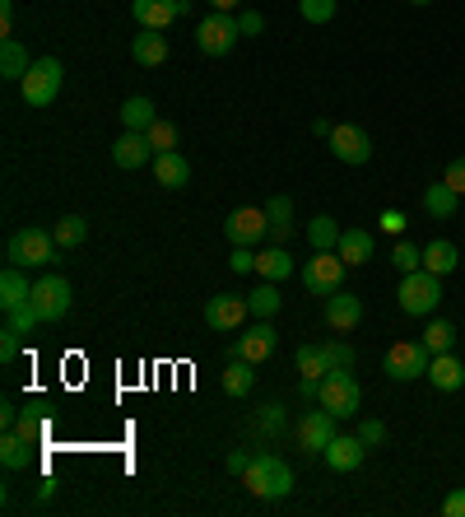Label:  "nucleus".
<instances>
[{"label":"nucleus","mask_w":465,"mask_h":517,"mask_svg":"<svg viewBox=\"0 0 465 517\" xmlns=\"http://www.w3.org/2000/svg\"><path fill=\"white\" fill-rule=\"evenodd\" d=\"M28 299H33V285L24 280V266H5V275H0V308L14 313V308H24Z\"/></svg>","instance_id":"20"},{"label":"nucleus","mask_w":465,"mask_h":517,"mask_svg":"<svg viewBox=\"0 0 465 517\" xmlns=\"http://www.w3.org/2000/svg\"><path fill=\"white\" fill-rule=\"evenodd\" d=\"M293 271V257H289V247H279V243H270L261 257H256V275L261 280H284V275Z\"/></svg>","instance_id":"29"},{"label":"nucleus","mask_w":465,"mask_h":517,"mask_svg":"<svg viewBox=\"0 0 465 517\" xmlns=\"http://www.w3.org/2000/svg\"><path fill=\"white\" fill-rule=\"evenodd\" d=\"M0 462H5V471H28V462H33V443H28L24 434L5 429V438H0Z\"/></svg>","instance_id":"27"},{"label":"nucleus","mask_w":465,"mask_h":517,"mask_svg":"<svg viewBox=\"0 0 465 517\" xmlns=\"http://www.w3.org/2000/svg\"><path fill=\"white\" fill-rule=\"evenodd\" d=\"M424 345H428L433 354H447V350L456 345V327L447 322V317H433V322L424 327Z\"/></svg>","instance_id":"34"},{"label":"nucleus","mask_w":465,"mask_h":517,"mask_svg":"<svg viewBox=\"0 0 465 517\" xmlns=\"http://www.w3.org/2000/svg\"><path fill=\"white\" fill-rule=\"evenodd\" d=\"M456 205H461V196H456L452 187H447V182H433V187L424 191V210L433 219H452L456 215Z\"/></svg>","instance_id":"32"},{"label":"nucleus","mask_w":465,"mask_h":517,"mask_svg":"<svg viewBox=\"0 0 465 517\" xmlns=\"http://www.w3.org/2000/svg\"><path fill=\"white\" fill-rule=\"evenodd\" d=\"M242 485H247L256 499H284V494L293 490V471L275 452H256L252 462H247V471H242Z\"/></svg>","instance_id":"2"},{"label":"nucleus","mask_w":465,"mask_h":517,"mask_svg":"<svg viewBox=\"0 0 465 517\" xmlns=\"http://www.w3.org/2000/svg\"><path fill=\"white\" fill-rule=\"evenodd\" d=\"M298 10H303L307 24H331V19H335V0H298Z\"/></svg>","instance_id":"40"},{"label":"nucleus","mask_w":465,"mask_h":517,"mask_svg":"<svg viewBox=\"0 0 465 517\" xmlns=\"http://www.w3.org/2000/svg\"><path fill=\"white\" fill-rule=\"evenodd\" d=\"M317 406H326L335 420H354V415H363V387H359V378H354V368H345V373H326V378H321Z\"/></svg>","instance_id":"3"},{"label":"nucleus","mask_w":465,"mask_h":517,"mask_svg":"<svg viewBox=\"0 0 465 517\" xmlns=\"http://www.w3.org/2000/svg\"><path fill=\"white\" fill-rule=\"evenodd\" d=\"M400 313H410V317H428V313H438V303H442V275L433 271H410V275H400Z\"/></svg>","instance_id":"5"},{"label":"nucleus","mask_w":465,"mask_h":517,"mask_svg":"<svg viewBox=\"0 0 465 517\" xmlns=\"http://www.w3.org/2000/svg\"><path fill=\"white\" fill-rule=\"evenodd\" d=\"M247 303H252V317H266V322H270V317L279 313V303H284V299H279L275 280H266V285L252 289V299H247Z\"/></svg>","instance_id":"35"},{"label":"nucleus","mask_w":465,"mask_h":517,"mask_svg":"<svg viewBox=\"0 0 465 517\" xmlns=\"http://www.w3.org/2000/svg\"><path fill=\"white\" fill-rule=\"evenodd\" d=\"M224 238L233 247H256L261 238H270V219L266 210H252V205H238L233 215L224 219Z\"/></svg>","instance_id":"11"},{"label":"nucleus","mask_w":465,"mask_h":517,"mask_svg":"<svg viewBox=\"0 0 465 517\" xmlns=\"http://www.w3.org/2000/svg\"><path fill=\"white\" fill-rule=\"evenodd\" d=\"M131 56L140 66H163V61H168V38H163L159 28H140L131 42Z\"/></svg>","instance_id":"22"},{"label":"nucleus","mask_w":465,"mask_h":517,"mask_svg":"<svg viewBox=\"0 0 465 517\" xmlns=\"http://www.w3.org/2000/svg\"><path fill=\"white\" fill-rule=\"evenodd\" d=\"M61 84H66V70H61V61H56V56H42V61H33V66H28L24 80H19V94H24L28 108H52L56 94H61Z\"/></svg>","instance_id":"4"},{"label":"nucleus","mask_w":465,"mask_h":517,"mask_svg":"<svg viewBox=\"0 0 465 517\" xmlns=\"http://www.w3.org/2000/svg\"><path fill=\"white\" fill-rule=\"evenodd\" d=\"M410 5H433V0H410Z\"/></svg>","instance_id":"54"},{"label":"nucleus","mask_w":465,"mask_h":517,"mask_svg":"<svg viewBox=\"0 0 465 517\" xmlns=\"http://www.w3.org/2000/svg\"><path fill=\"white\" fill-rule=\"evenodd\" d=\"M345 261H340V252H312V261L303 266V285L317 294V299H331L335 289L345 285Z\"/></svg>","instance_id":"9"},{"label":"nucleus","mask_w":465,"mask_h":517,"mask_svg":"<svg viewBox=\"0 0 465 517\" xmlns=\"http://www.w3.org/2000/svg\"><path fill=\"white\" fill-rule=\"evenodd\" d=\"M363 452H368V443H363L359 434H335L331 443H326V452H321V457H326V466H331V471L349 476V471H359V466H363Z\"/></svg>","instance_id":"17"},{"label":"nucleus","mask_w":465,"mask_h":517,"mask_svg":"<svg viewBox=\"0 0 465 517\" xmlns=\"http://www.w3.org/2000/svg\"><path fill=\"white\" fill-rule=\"evenodd\" d=\"M14 434H24L28 443H33V448H38V438L47 434V424H42L38 415H28V410H24V415H19V424H14Z\"/></svg>","instance_id":"42"},{"label":"nucleus","mask_w":465,"mask_h":517,"mask_svg":"<svg viewBox=\"0 0 465 517\" xmlns=\"http://www.w3.org/2000/svg\"><path fill=\"white\" fill-rule=\"evenodd\" d=\"M61 252H66V247L56 243L47 229H19L10 243H5V261H10V266H24V271L52 266V261H61Z\"/></svg>","instance_id":"1"},{"label":"nucleus","mask_w":465,"mask_h":517,"mask_svg":"<svg viewBox=\"0 0 465 517\" xmlns=\"http://www.w3.org/2000/svg\"><path fill=\"white\" fill-rule=\"evenodd\" d=\"M28 66H33V61H28L24 42H19V38H5V42H0V75H5V80H24Z\"/></svg>","instance_id":"28"},{"label":"nucleus","mask_w":465,"mask_h":517,"mask_svg":"<svg viewBox=\"0 0 465 517\" xmlns=\"http://www.w3.org/2000/svg\"><path fill=\"white\" fill-rule=\"evenodd\" d=\"M391 261H396V271H400V275L424 271V247H414V243H405V238H400L396 252H391Z\"/></svg>","instance_id":"38"},{"label":"nucleus","mask_w":465,"mask_h":517,"mask_svg":"<svg viewBox=\"0 0 465 517\" xmlns=\"http://www.w3.org/2000/svg\"><path fill=\"white\" fill-rule=\"evenodd\" d=\"M428 382H433L438 392H461V387H465V364L456 359L452 350L433 354V364H428Z\"/></svg>","instance_id":"19"},{"label":"nucleus","mask_w":465,"mask_h":517,"mask_svg":"<svg viewBox=\"0 0 465 517\" xmlns=\"http://www.w3.org/2000/svg\"><path fill=\"white\" fill-rule=\"evenodd\" d=\"M321 359H326V373H345V368H354V345L349 341H326L321 345Z\"/></svg>","instance_id":"36"},{"label":"nucleus","mask_w":465,"mask_h":517,"mask_svg":"<svg viewBox=\"0 0 465 517\" xmlns=\"http://www.w3.org/2000/svg\"><path fill=\"white\" fill-rule=\"evenodd\" d=\"M340 224H335L331 215H317L312 224H307V243H312V252H335L340 247Z\"/></svg>","instance_id":"30"},{"label":"nucleus","mask_w":465,"mask_h":517,"mask_svg":"<svg viewBox=\"0 0 465 517\" xmlns=\"http://www.w3.org/2000/svg\"><path fill=\"white\" fill-rule=\"evenodd\" d=\"M121 122H126V131H149V126L159 122V112L140 94V98H126V103H121Z\"/></svg>","instance_id":"31"},{"label":"nucleus","mask_w":465,"mask_h":517,"mask_svg":"<svg viewBox=\"0 0 465 517\" xmlns=\"http://www.w3.org/2000/svg\"><path fill=\"white\" fill-rule=\"evenodd\" d=\"M112 164L126 168V173H135V168L154 164V145H149L145 131H126V136L112 145Z\"/></svg>","instance_id":"18"},{"label":"nucleus","mask_w":465,"mask_h":517,"mask_svg":"<svg viewBox=\"0 0 465 517\" xmlns=\"http://www.w3.org/2000/svg\"><path fill=\"white\" fill-rule=\"evenodd\" d=\"M359 438L368 443V448H377V443H386V424H382V420H363Z\"/></svg>","instance_id":"46"},{"label":"nucleus","mask_w":465,"mask_h":517,"mask_svg":"<svg viewBox=\"0 0 465 517\" xmlns=\"http://www.w3.org/2000/svg\"><path fill=\"white\" fill-rule=\"evenodd\" d=\"M372 233L368 229H345L340 233V247H335V252H340V261H345V266H368L372 261Z\"/></svg>","instance_id":"24"},{"label":"nucleus","mask_w":465,"mask_h":517,"mask_svg":"<svg viewBox=\"0 0 465 517\" xmlns=\"http://www.w3.org/2000/svg\"><path fill=\"white\" fill-rule=\"evenodd\" d=\"M405 224H410V219H405V210H382V219H377V229H386V233H405Z\"/></svg>","instance_id":"45"},{"label":"nucleus","mask_w":465,"mask_h":517,"mask_svg":"<svg viewBox=\"0 0 465 517\" xmlns=\"http://www.w3.org/2000/svg\"><path fill=\"white\" fill-rule=\"evenodd\" d=\"M293 368H298V378H307V382H321V378H326V359H321V345H298V350H293Z\"/></svg>","instance_id":"33"},{"label":"nucleus","mask_w":465,"mask_h":517,"mask_svg":"<svg viewBox=\"0 0 465 517\" xmlns=\"http://www.w3.org/2000/svg\"><path fill=\"white\" fill-rule=\"evenodd\" d=\"M5 322H10V327H19V331H24V336H28V331L38 327L42 317L33 313V303H24V308H14V313H5Z\"/></svg>","instance_id":"43"},{"label":"nucleus","mask_w":465,"mask_h":517,"mask_svg":"<svg viewBox=\"0 0 465 517\" xmlns=\"http://www.w3.org/2000/svg\"><path fill=\"white\" fill-rule=\"evenodd\" d=\"M456 266H461V252H456V243H447V238H433V243L424 247V271L452 275Z\"/></svg>","instance_id":"26"},{"label":"nucleus","mask_w":465,"mask_h":517,"mask_svg":"<svg viewBox=\"0 0 465 517\" xmlns=\"http://www.w3.org/2000/svg\"><path fill=\"white\" fill-rule=\"evenodd\" d=\"M154 177H159V187H168V191H182L186 182H191V164H186L182 154L177 150H168V154H154Z\"/></svg>","instance_id":"21"},{"label":"nucleus","mask_w":465,"mask_h":517,"mask_svg":"<svg viewBox=\"0 0 465 517\" xmlns=\"http://www.w3.org/2000/svg\"><path fill=\"white\" fill-rule=\"evenodd\" d=\"M442 182H447V187H452L456 196H465V154H461V159H452V164H447V173H442Z\"/></svg>","instance_id":"44"},{"label":"nucleus","mask_w":465,"mask_h":517,"mask_svg":"<svg viewBox=\"0 0 465 517\" xmlns=\"http://www.w3.org/2000/svg\"><path fill=\"white\" fill-rule=\"evenodd\" d=\"M428 364H433V350L424 341H396L382 359V373L391 382H414V378H428Z\"/></svg>","instance_id":"6"},{"label":"nucleus","mask_w":465,"mask_h":517,"mask_svg":"<svg viewBox=\"0 0 465 517\" xmlns=\"http://www.w3.org/2000/svg\"><path fill=\"white\" fill-rule=\"evenodd\" d=\"M145 136H149V145H154V154H168V150H177V126H173V122H163V117H159V122H154V126H149Z\"/></svg>","instance_id":"39"},{"label":"nucleus","mask_w":465,"mask_h":517,"mask_svg":"<svg viewBox=\"0 0 465 517\" xmlns=\"http://www.w3.org/2000/svg\"><path fill=\"white\" fill-rule=\"evenodd\" d=\"M186 10H191V0H131L135 24H140V28H159V33H168V28H173Z\"/></svg>","instance_id":"14"},{"label":"nucleus","mask_w":465,"mask_h":517,"mask_svg":"<svg viewBox=\"0 0 465 517\" xmlns=\"http://www.w3.org/2000/svg\"><path fill=\"white\" fill-rule=\"evenodd\" d=\"M210 5H214V10H224V14H228V10H238L242 0H210Z\"/></svg>","instance_id":"53"},{"label":"nucleus","mask_w":465,"mask_h":517,"mask_svg":"<svg viewBox=\"0 0 465 517\" xmlns=\"http://www.w3.org/2000/svg\"><path fill=\"white\" fill-rule=\"evenodd\" d=\"M335 415L326 406H317V410H307L303 420H298V429H293V438H298V448L307 452V457H321L326 452V443L335 438Z\"/></svg>","instance_id":"12"},{"label":"nucleus","mask_w":465,"mask_h":517,"mask_svg":"<svg viewBox=\"0 0 465 517\" xmlns=\"http://www.w3.org/2000/svg\"><path fill=\"white\" fill-rule=\"evenodd\" d=\"M331 154L340 159V164H349V168H363L372 159V140H368V131L363 126H354V122H340V126H331Z\"/></svg>","instance_id":"10"},{"label":"nucleus","mask_w":465,"mask_h":517,"mask_svg":"<svg viewBox=\"0 0 465 517\" xmlns=\"http://www.w3.org/2000/svg\"><path fill=\"white\" fill-rule=\"evenodd\" d=\"M261 429H266V434H279V429H284V406H266V410H261Z\"/></svg>","instance_id":"48"},{"label":"nucleus","mask_w":465,"mask_h":517,"mask_svg":"<svg viewBox=\"0 0 465 517\" xmlns=\"http://www.w3.org/2000/svg\"><path fill=\"white\" fill-rule=\"evenodd\" d=\"M326 327L335 336H349V331L363 327V294H349V289H335L326 299Z\"/></svg>","instance_id":"13"},{"label":"nucleus","mask_w":465,"mask_h":517,"mask_svg":"<svg viewBox=\"0 0 465 517\" xmlns=\"http://www.w3.org/2000/svg\"><path fill=\"white\" fill-rule=\"evenodd\" d=\"M238 38H242L238 19H233V14H224V10L205 14V19H200V28H196V47L205 56H228Z\"/></svg>","instance_id":"8"},{"label":"nucleus","mask_w":465,"mask_h":517,"mask_svg":"<svg viewBox=\"0 0 465 517\" xmlns=\"http://www.w3.org/2000/svg\"><path fill=\"white\" fill-rule=\"evenodd\" d=\"M442 517H465V485L442 499Z\"/></svg>","instance_id":"47"},{"label":"nucleus","mask_w":465,"mask_h":517,"mask_svg":"<svg viewBox=\"0 0 465 517\" xmlns=\"http://www.w3.org/2000/svg\"><path fill=\"white\" fill-rule=\"evenodd\" d=\"M33 313L42 317V322H61V317L70 313V303H75V294H70V280L66 275H42V280H33Z\"/></svg>","instance_id":"7"},{"label":"nucleus","mask_w":465,"mask_h":517,"mask_svg":"<svg viewBox=\"0 0 465 517\" xmlns=\"http://www.w3.org/2000/svg\"><path fill=\"white\" fill-rule=\"evenodd\" d=\"M238 28H242V38H256V33L266 28V19H261V14H256V10H247V14H242V19H238Z\"/></svg>","instance_id":"50"},{"label":"nucleus","mask_w":465,"mask_h":517,"mask_svg":"<svg viewBox=\"0 0 465 517\" xmlns=\"http://www.w3.org/2000/svg\"><path fill=\"white\" fill-rule=\"evenodd\" d=\"M10 28H14V0H0V33L10 38Z\"/></svg>","instance_id":"51"},{"label":"nucleus","mask_w":465,"mask_h":517,"mask_svg":"<svg viewBox=\"0 0 465 517\" xmlns=\"http://www.w3.org/2000/svg\"><path fill=\"white\" fill-rule=\"evenodd\" d=\"M247 317H252V303L242 299V294H214V299L205 303V322H210L214 331H238Z\"/></svg>","instance_id":"15"},{"label":"nucleus","mask_w":465,"mask_h":517,"mask_svg":"<svg viewBox=\"0 0 465 517\" xmlns=\"http://www.w3.org/2000/svg\"><path fill=\"white\" fill-rule=\"evenodd\" d=\"M275 350H279V331L270 327L266 317H261V322H256L247 336H238V341H233V354H238V359H252V364H266Z\"/></svg>","instance_id":"16"},{"label":"nucleus","mask_w":465,"mask_h":517,"mask_svg":"<svg viewBox=\"0 0 465 517\" xmlns=\"http://www.w3.org/2000/svg\"><path fill=\"white\" fill-rule=\"evenodd\" d=\"M247 462H252V457H247V452L238 448V452H228V462H224V466L233 471V476H242V471H247Z\"/></svg>","instance_id":"52"},{"label":"nucleus","mask_w":465,"mask_h":517,"mask_svg":"<svg viewBox=\"0 0 465 517\" xmlns=\"http://www.w3.org/2000/svg\"><path fill=\"white\" fill-rule=\"evenodd\" d=\"M252 359H228V368H224V392L233 396V401H242V396H252V387H256V373H252Z\"/></svg>","instance_id":"25"},{"label":"nucleus","mask_w":465,"mask_h":517,"mask_svg":"<svg viewBox=\"0 0 465 517\" xmlns=\"http://www.w3.org/2000/svg\"><path fill=\"white\" fill-rule=\"evenodd\" d=\"M19 341H24V331L5 322V331H0V364H10L14 354H19Z\"/></svg>","instance_id":"41"},{"label":"nucleus","mask_w":465,"mask_h":517,"mask_svg":"<svg viewBox=\"0 0 465 517\" xmlns=\"http://www.w3.org/2000/svg\"><path fill=\"white\" fill-rule=\"evenodd\" d=\"M238 275H247V271H256V257H252V247H233V261H228Z\"/></svg>","instance_id":"49"},{"label":"nucleus","mask_w":465,"mask_h":517,"mask_svg":"<svg viewBox=\"0 0 465 517\" xmlns=\"http://www.w3.org/2000/svg\"><path fill=\"white\" fill-rule=\"evenodd\" d=\"M266 219H270V243L289 247L293 243V201L289 196H270Z\"/></svg>","instance_id":"23"},{"label":"nucleus","mask_w":465,"mask_h":517,"mask_svg":"<svg viewBox=\"0 0 465 517\" xmlns=\"http://www.w3.org/2000/svg\"><path fill=\"white\" fill-rule=\"evenodd\" d=\"M52 238H56L61 247H80L84 238H89V224H84L80 215H66V219H61V224L52 229Z\"/></svg>","instance_id":"37"}]
</instances>
